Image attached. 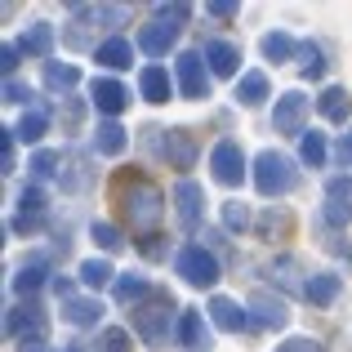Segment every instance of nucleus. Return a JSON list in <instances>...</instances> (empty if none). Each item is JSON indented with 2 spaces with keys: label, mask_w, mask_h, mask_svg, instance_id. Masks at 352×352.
I'll list each match as a JSON object with an SVG mask.
<instances>
[{
  "label": "nucleus",
  "mask_w": 352,
  "mask_h": 352,
  "mask_svg": "<svg viewBox=\"0 0 352 352\" xmlns=\"http://www.w3.org/2000/svg\"><path fill=\"white\" fill-rule=\"evenodd\" d=\"M32 89L27 85H18V80H5V103H32Z\"/></svg>",
  "instance_id": "41"
},
{
  "label": "nucleus",
  "mask_w": 352,
  "mask_h": 352,
  "mask_svg": "<svg viewBox=\"0 0 352 352\" xmlns=\"http://www.w3.org/2000/svg\"><path fill=\"white\" fill-rule=\"evenodd\" d=\"M41 223H45L41 214H18V219H14V232H36Z\"/></svg>",
  "instance_id": "45"
},
{
  "label": "nucleus",
  "mask_w": 352,
  "mask_h": 352,
  "mask_svg": "<svg viewBox=\"0 0 352 352\" xmlns=\"http://www.w3.org/2000/svg\"><path fill=\"white\" fill-rule=\"evenodd\" d=\"M276 228H290V219H285V214H276V210H272V214H263V223H258V232H276Z\"/></svg>",
  "instance_id": "44"
},
{
  "label": "nucleus",
  "mask_w": 352,
  "mask_h": 352,
  "mask_svg": "<svg viewBox=\"0 0 352 352\" xmlns=\"http://www.w3.org/2000/svg\"><path fill=\"white\" fill-rule=\"evenodd\" d=\"M170 312H174V299L165 290H152L147 303L134 308V330L147 339V344H161V339L170 335Z\"/></svg>",
  "instance_id": "3"
},
{
  "label": "nucleus",
  "mask_w": 352,
  "mask_h": 352,
  "mask_svg": "<svg viewBox=\"0 0 352 352\" xmlns=\"http://www.w3.org/2000/svg\"><path fill=\"white\" fill-rule=\"evenodd\" d=\"M14 134L18 129H5V138H0V147H5V174L14 170Z\"/></svg>",
  "instance_id": "47"
},
{
  "label": "nucleus",
  "mask_w": 352,
  "mask_h": 352,
  "mask_svg": "<svg viewBox=\"0 0 352 352\" xmlns=\"http://www.w3.org/2000/svg\"><path fill=\"white\" fill-rule=\"evenodd\" d=\"M206 63H210V72H214V76H236L241 50H236L232 41H206Z\"/></svg>",
  "instance_id": "12"
},
{
  "label": "nucleus",
  "mask_w": 352,
  "mask_h": 352,
  "mask_svg": "<svg viewBox=\"0 0 352 352\" xmlns=\"http://www.w3.org/2000/svg\"><path fill=\"white\" fill-rule=\"evenodd\" d=\"M80 281L89 285V290H103V285H116V272L107 258H85L80 263Z\"/></svg>",
  "instance_id": "25"
},
{
  "label": "nucleus",
  "mask_w": 352,
  "mask_h": 352,
  "mask_svg": "<svg viewBox=\"0 0 352 352\" xmlns=\"http://www.w3.org/2000/svg\"><path fill=\"white\" fill-rule=\"evenodd\" d=\"M161 156L174 170H192V165H197V138H192V129H165Z\"/></svg>",
  "instance_id": "8"
},
{
  "label": "nucleus",
  "mask_w": 352,
  "mask_h": 352,
  "mask_svg": "<svg viewBox=\"0 0 352 352\" xmlns=\"http://www.w3.org/2000/svg\"><path fill=\"white\" fill-rule=\"evenodd\" d=\"M179 344L188 352L210 348V330H206V321H201V312H179Z\"/></svg>",
  "instance_id": "15"
},
{
  "label": "nucleus",
  "mask_w": 352,
  "mask_h": 352,
  "mask_svg": "<svg viewBox=\"0 0 352 352\" xmlns=\"http://www.w3.org/2000/svg\"><path fill=\"white\" fill-rule=\"evenodd\" d=\"M18 210H23V214H41V210H45V192H41V188H23Z\"/></svg>",
  "instance_id": "39"
},
{
  "label": "nucleus",
  "mask_w": 352,
  "mask_h": 352,
  "mask_svg": "<svg viewBox=\"0 0 352 352\" xmlns=\"http://www.w3.org/2000/svg\"><path fill=\"white\" fill-rule=\"evenodd\" d=\"M156 14H161V23L170 27H183L192 18V5H156Z\"/></svg>",
  "instance_id": "37"
},
{
  "label": "nucleus",
  "mask_w": 352,
  "mask_h": 352,
  "mask_svg": "<svg viewBox=\"0 0 352 352\" xmlns=\"http://www.w3.org/2000/svg\"><path fill=\"white\" fill-rule=\"evenodd\" d=\"M267 89H272V85H267V76H263V72H245V76L236 80V103L258 107V103L267 98Z\"/></svg>",
  "instance_id": "22"
},
{
  "label": "nucleus",
  "mask_w": 352,
  "mask_h": 352,
  "mask_svg": "<svg viewBox=\"0 0 352 352\" xmlns=\"http://www.w3.org/2000/svg\"><path fill=\"white\" fill-rule=\"evenodd\" d=\"M303 294H308L312 303H321V308H326V303H335V294H339V276L335 272H317L308 285H303Z\"/></svg>",
  "instance_id": "26"
},
{
  "label": "nucleus",
  "mask_w": 352,
  "mask_h": 352,
  "mask_svg": "<svg viewBox=\"0 0 352 352\" xmlns=\"http://www.w3.org/2000/svg\"><path fill=\"white\" fill-rule=\"evenodd\" d=\"M210 14H214V18H232L236 5H232V0H214V5H210Z\"/></svg>",
  "instance_id": "50"
},
{
  "label": "nucleus",
  "mask_w": 352,
  "mask_h": 352,
  "mask_svg": "<svg viewBox=\"0 0 352 352\" xmlns=\"http://www.w3.org/2000/svg\"><path fill=\"white\" fill-rule=\"evenodd\" d=\"M76 80H80V72L72 67V63H50V67H45V89H54V94L72 89Z\"/></svg>",
  "instance_id": "27"
},
{
  "label": "nucleus",
  "mask_w": 352,
  "mask_h": 352,
  "mask_svg": "<svg viewBox=\"0 0 352 352\" xmlns=\"http://www.w3.org/2000/svg\"><path fill=\"white\" fill-rule=\"evenodd\" d=\"M299 72L308 80H321V76H326V58H321L317 45H299Z\"/></svg>",
  "instance_id": "30"
},
{
  "label": "nucleus",
  "mask_w": 352,
  "mask_h": 352,
  "mask_svg": "<svg viewBox=\"0 0 352 352\" xmlns=\"http://www.w3.org/2000/svg\"><path fill=\"white\" fill-rule=\"evenodd\" d=\"M161 241H165V236H156V232H152V236L138 241V250H143L147 258H165V254H170V245H161Z\"/></svg>",
  "instance_id": "40"
},
{
  "label": "nucleus",
  "mask_w": 352,
  "mask_h": 352,
  "mask_svg": "<svg viewBox=\"0 0 352 352\" xmlns=\"http://www.w3.org/2000/svg\"><path fill=\"white\" fill-rule=\"evenodd\" d=\"M276 352H326V348H321L317 339H290V344H281Z\"/></svg>",
  "instance_id": "43"
},
{
  "label": "nucleus",
  "mask_w": 352,
  "mask_h": 352,
  "mask_svg": "<svg viewBox=\"0 0 352 352\" xmlns=\"http://www.w3.org/2000/svg\"><path fill=\"white\" fill-rule=\"evenodd\" d=\"M348 219H352V206H348V201H339V197H330V201H326V210H321V223H330V228H348Z\"/></svg>",
  "instance_id": "31"
},
{
  "label": "nucleus",
  "mask_w": 352,
  "mask_h": 352,
  "mask_svg": "<svg viewBox=\"0 0 352 352\" xmlns=\"http://www.w3.org/2000/svg\"><path fill=\"white\" fill-rule=\"evenodd\" d=\"M89 94H94V107L103 116H120L129 107V89L120 85V80H107V76H98L94 85H89Z\"/></svg>",
  "instance_id": "11"
},
{
  "label": "nucleus",
  "mask_w": 352,
  "mask_h": 352,
  "mask_svg": "<svg viewBox=\"0 0 352 352\" xmlns=\"http://www.w3.org/2000/svg\"><path fill=\"white\" fill-rule=\"evenodd\" d=\"M317 112L326 116V120H335V125H344V120L352 116V94H348L344 85H330L326 94L317 98Z\"/></svg>",
  "instance_id": "16"
},
{
  "label": "nucleus",
  "mask_w": 352,
  "mask_h": 352,
  "mask_svg": "<svg viewBox=\"0 0 352 352\" xmlns=\"http://www.w3.org/2000/svg\"><path fill=\"white\" fill-rule=\"evenodd\" d=\"M290 54H299L294 36H285V32H267V36H263V58H272V63H285Z\"/></svg>",
  "instance_id": "28"
},
{
  "label": "nucleus",
  "mask_w": 352,
  "mask_h": 352,
  "mask_svg": "<svg viewBox=\"0 0 352 352\" xmlns=\"http://www.w3.org/2000/svg\"><path fill=\"white\" fill-rule=\"evenodd\" d=\"M54 165H63V152H36L27 170H32L36 179H50V174H54Z\"/></svg>",
  "instance_id": "35"
},
{
  "label": "nucleus",
  "mask_w": 352,
  "mask_h": 352,
  "mask_svg": "<svg viewBox=\"0 0 352 352\" xmlns=\"http://www.w3.org/2000/svg\"><path fill=\"white\" fill-rule=\"evenodd\" d=\"M210 170H214V179L223 183V188H236V183L245 179V152H241V143L223 138V143L210 152Z\"/></svg>",
  "instance_id": "7"
},
{
  "label": "nucleus",
  "mask_w": 352,
  "mask_h": 352,
  "mask_svg": "<svg viewBox=\"0 0 352 352\" xmlns=\"http://www.w3.org/2000/svg\"><path fill=\"white\" fill-rule=\"evenodd\" d=\"M50 45H54V27L50 23H32L23 32V41H18V50L32 54V58H50Z\"/></svg>",
  "instance_id": "19"
},
{
  "label": "nucleus",
  "mask_w": 352,
  "mask_h": 352,
  "mask_svg": "<svg viewBox=\"0 0 352 352\" xmlns=\"http://www.w3.org/2000/svg\"><path fill=\"white\" fill-rule=\"evenodd\" d=\"M348 192H352V179H348V174H335V179H330V197H339V201H344Z\"/></svg>",
  "instance_id": "46"
},
{
  "label": "nucleus",
  "mask_w": 352,
  "mask_h": 352,
  "mask_svg": "<svg viewBox=\"0 0 352 352\" xmlns=\"http://www.w3.org/2000/svg\"><path fill=\"white\" fill-rule=\"evenodd\" d=\"M138 89H143V98L147 103H170V94H174V80H170V72L165 67H143L138 72Z\"/></svg>",
  "instance_id": "14"
},
{
  "label": "nucleus",
  "mask_w": 352,
  "mask_h": 352,
  "mask_svg": "<svg viewBox=\"0 0 352 352\" xmlns=\"http://www.w3.org/2000/svg\"><path fill=\"white\" fill-rule=\"evenodd\" d=\"M294 183H299V174H294L290 156L258 152V161H254V188L263 192V197H285V192H294Z\"/></svg>",
  "instance_id": "2"
},
{
  "label": "nucleus",
  "mask_w": 352,
  "mask_h": 352,
  "mask_svg": "<svg viewBox=\"0 0 352 352\" xmlns=\"http://www.w3.org/2000/svg\"><path fill=\"white\" fill-rule=\"evenodd\" d=\"M174 267H179V276L188 285H197V290H206V285L219 281V258L210 254L206 245H183L179 254H174Z\"/></svg>",
  "instance_id": "4"
},
{
  "label": "nucleus",
  "mask_w": 352,
  "mask_h": 352,
  "mask_svg": "<svg viewBox=\"0 0 352 352\" xmlns=\"http://www.w3.org/2000/svg\"><path fill=\"white\" fill-rule=\"evenodd\" d=\"M112 294H116L120 303H138V299H147V294H152V281H147V276H138V272H129V276H116Z\"/></svg>",
  "instance_id": "24"
},
{
  "label": "nucleus",
  "mask_w": 352,
  "mask_h": 352,
  "mask_svg": "<svg viewBox=\"0 0 352 352\" xmlns=\"http://www.w3.org/2000/svg\"><path fill=\"white\" fill-rule=\"evenodd\" d=\"M335 152H339V161H344V165H352V129H348L344 138H339V147H335Z\"/></svg>",
  "instance_id": "49"
},
{
  "label": "nucleus",
  "mask_w": 352,
  "mask_h": 352,
  "mask_svg": "<svg viewBox=\"0 0 352 352\" xmlns=\"http://www.w3.org/2000/svg\"><path fill=\"white\" fill-rule=\"evenodd\" d=\"M63 352H76V348H63Z\"/></svg>",
  "instance_id": "51"
},
{
  "label": "nucleus",
  "mask_w": 352,
  "mask_h": 352,
  "mask_svg": "<svg viewBox=\"0 0 352 352\" xmlns=\"http://www.w3.org/2000/svg\"><path fill=\"white\" fill-rule=\"evenodd\" d=\"M179 41V27L170 23H147L143 32H138V50L152 54V58H161V54H170V45Z\"/></svg>",
  "instance_id": "13"
},
{
  "label": "nucleus",
  "mask_w": 352,
  "mask_h": 352,
  "mask_svg": "<svg viewBox=\"0 0 352 352\" xmlns=\"http://www.w3.org/2000/svg\"><path fill=\"white\" fill-rule=\"evenodd\" d=\"M112 197H116V206H120V219H125L134 232H143V236H152V228L161 223V210H165V197H161V188H156L147 174H134V170H125L116 179V188H112Z\"/></svg>",
  "instance_id": "1"
},
{
  "label": "nucleus",
  "mask_w": 352,
  "mask_h": 352,
  "mask_svg": "<svg viewBox=\"0 0 352 352\" xmlns=\"http://www.w3.org/2000/svg\"><path fill=\"white\" fill-rule=\"evenodd\" d=\"M312 112V98H303L299 89H290V94L276 98V112H272V125L276 134H290V138H303L308 129H303V120Z\"/></svg>",
  "instance_id": "5"
},
{
  "label": "nucleus",
  "mask_w": 352,
  "mask_h": 352,
  "mask_svg": "<svg viewBox=\"0 0 352 352\" xmlns=\"http://www.w3.org/2000/svg\"><path fill=\"white\" fill-rule=\"evenodd\" d=\"M125 147H129V134L116 125V120L98 125V134H94V152H98V156H120Z\"/></svg>",
  "instance_id": "21"
},
{
  "label": "nucleus",
  "mask_w": 352,
  "mask_h": 352,
  "mask_svg": "<svg viewBox=\"0 0 352 352\" xmlns=\"http://www.w3.org/2000/svg\"><path fill=\"white\" fill-rule=\"evenodd\" d=\"M98 348L103 352H129V335L125 330H103V335H98Z\"/></svg>",
  "instance_id": "38"
},
{
  "label": "nucleus",
  "mask_w": 352,
  "mask_h": 352,
  "mask_svg": "<svg viewBox=\"0 0 352 352\" xmlns=\"http://www.w3.org/2000/svg\"><path fill=\"white\" fill-rule=\"evenodd\" d=\"M174 76H179V89H183V98H210V72H206V54H197V50L179 54V63H174Z\"/></svg>",
  "instance_id": "6"
},
{
  "label": "nucleus",
  "mask_w": 352,
  "mask_h": 352,
  "mask_svg": "<svg viewBox=\"0 0 352 352\" xmlns=\"http://www.w3.org/2000/svg\"><path fill=\"white\" fill-rule=\"evenodd\" d=\"M223 228H228V232H245V228H250V210L236 206V201H228V206H223Z\"/></svg>",
  "instance_id": "34"
},
{
  "label": "nucleus",
  "mask_w": 352,
  "mask_h": 352,
  "mask_svg": "<svg viewBox=\"0 0 352 352\" xmlns=\"http://www.w3.org/2000/svg\"><path fill=\"white\" fill-rule=\"evenodd\" d=\"M45 129H50V107H45V103H32V107L23 112L18 138H23V143H41V138H45Z\"/></svg>",
  "instance_id": "20"
},
{
  "label": "nucleus",
  "mask_w": 352,
  "mask_h": 352,
  "mask_svg": "<svg viewBox=\"0 0 352 352\" xmlns=\"http://www.w3.org/2000/svg\"><path fill=\"white\" fill-rule=\"evenodd\" d=\"M89 232H94L98 250H107V254H112V250H120V232H116L112 223H94V228H89Z\"/></svg>",
  "instance_id": "36"
},
{
  "label": "nucleus",
  "mask_w": 352,
  "mask_h": 352,
  "mask_svg": "<svg viewBox=\"0 0 352 352\" xmlns=\"http://www.w3.org/2000/svg\"><path fill=\"white\" fill-rule=\"evenodd\" d=\"M94 58L103 63V67H112V72H120V67H134V45L125 41V36H112V41H103L94 50Z\"/></svg>",
  "instance_id": "17"
},
{
  "label": "nucleus",
  "mask_w": 352,
  "mask_h": 352,
  "mask_svg": "<svg viewBox=\"0 0 352 352\" xmlns=\"http://www.w3.org/2000/svg\"><path fill=\"white\" fill-rule=\"evenodd\" d=\"M250 312H254V326H263V330H281L285 321H290L285 299H276V294H267V290L250 294Z\"/></svg>",
  "instance_id": "9"
},
{
  "label": "nucleus",
  "mask_w": 352,
  "mask_h": 352,
  "mask_svg": "<svg viewBox=\"0 0 352 352\" xmlns=\"http://www.w3.org/2000/svg\"><path fill=\"white\" fill-rule=\"evenodd\" d=\"M0 58H5L0 67H5V72H14V67H18V58H23V50H18V45H5V54H0Z\"/></svg>",
  "instance_id": "48"
},
{
  "label": "nucleus",
  "mask_w": 352,
  "mask_h": 352,
  "mask_svg": "<svg viewBox=\"0 0 352 352\" xmlns=\"http://www.w3.org/2000/svg\"><path fill=\"white\" fill-rule=\"evenodd\" d=\"M41 281H45V263H32V267H23V272L14 276V290L32 294V290H41Z\"/></svg>",
  "instance_id": "32"
},
{
  "label": "nucleus",
  "mask_w": 352,
  "mask_h": 352,
  "mask_svg": "<svg viewBox=\"0 0 352 352\" xmlns=\"http://www.w3.org/2000/svg\"><path fill=\"white\" fill-rule=\"evenodd\" d=\"M299 152H303V161H308L312 170H321V165H326V134L308 129V134L299 138Z\"/></svg>",
  "instance_id": "29"
},
{
  "label": "nucleus",
  "mask_w": 352,
  "mask_h": 352,
  "mask_svg": "<svg viewBox=\"0 0 352 352\" xmlns=\"http://www.w3.org/2000/svg\"><path fill=\"white\" fill-rule=\"evenodd\" d=\"M63 317H67L72 326H98L103 303H98V299H67V303H63Z\"/></svg>",
  "instance_id": "23"
},
{
  "label": "nucleus",
  "mask_w": 352,
  "mask_h": 352,
  "mask_svg": "<svg viewBox=\"0 0 352 352\" xmlns=\"http://www.w3.org/2000/svg\"><path fill=\"white\" fill-rule=\"evenodd\" d=\"M174 201H179V223L188 228V232H197V228H201V206H206V192H201V183L183 179L179 188H174Z\"/></svg>",
  "instance_id": "10"
},
{
  "label": "nucleus",
  "mask_w": 352,
  "mask_h": 352,
  "mask_svg": "<svg viewBox=\"0 0 352 352\" xmlns=\"http://www.w3.org/2000/svg\"><path fill=\"white\" fill-rule=\"evenodd\" d=\"M85 183H89L85 161H80V156H72V161H67V174H63V188H67V192H80Z\"/></svg>",
  "instance_id": "33"
},
{
  "label": "nucleus",
  "mask_w": 352,
  "mask_h": 352,
  "mask_svg": "<svg viewBox=\"0 0 352 352\" xmlns=\"http://www.w3.org/2000/svg\"><path fill=\"white\" fill-rule=\"evenodd\" d=\"M210 317H214V326H219V330H228V335H241V330L250 326V317L236 308L232 299H223V294H219V299L210 303Z\"/></svg>",
  "instance_id": "18"
},
{
  "label": "nucleus",
  "mask_w": 352,
  "mask_h": 352,
  "mask_svg": "<svg viewBox=\"0 0 352 352\" xmlns=\"http://www.w3.org/2000/svg\"><path fill=\"white\" fill-rule=\"evenodd\" d=\"M80 116H85V103H80V98H67V107H63V125L76 129V125H80Z\"/></svg>",
  "instance_id": "42"
}]
</instances>
